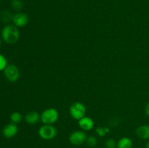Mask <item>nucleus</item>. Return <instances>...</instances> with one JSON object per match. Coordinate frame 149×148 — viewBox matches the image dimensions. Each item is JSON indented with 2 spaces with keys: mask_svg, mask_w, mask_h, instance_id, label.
Here are the masks:
<instances>
[{
  "mask_svg": "<svg viewBox=\"0 0 149 148\" xmlns=\"http://www.w3.org/2000/svg\"><path fill=\"white\" fill-rule=\"evenodd\" d=\"M1 39L8 44H15L20 39L18 28L13 24H7L3 27L1 31Z\"/></svg>",
  "mask_w": 149,
  "mask_h": 148,
  "instance_id": "f257e3e1",
  "label": "nucleus"
},
{
  "mask_svg": "<svg viewBox=\"0 0 149 148\" xmlns=\"http://www.w3.org/2000/svg\"><path fill=\"white\" fill-rule=\"evenodd\" d=\"M59 118V113L55 108L50 107L44 110L40 115V120L44 124L53 125Z\"/></svg>",
  "mask_w": 149,
  "mask_h": 148,
  "instance_id": "f03ea898",
  "label": "nucleus"
},
{
  "mask_svg": "<svg viewBox=\"0 0 149 148\" xmlns=\"http://www.w3.org/2000/svg\"><path fill=\"white\" fill-rule=\"evenodd\" d=\"M86 113H87V109L85 105L80 102H76L73 103L69 108V113L71 116L77 120L84 117Z\"/></svg>",
  "mask_w": 149,
  "mask_h": 148,
  "instance_id": "7ed1b4c3",
  "label": "nucleus"
},
{
  "mask_svg": "<svg viewBox=\"0 0 149 148\" xmlns=\"http://www.w3.org/2000/svg\"><path fill=\"white\" fill-rule=\"evenodd\" d=\"M57 129L52 125L44 124L38 131V134L41 139L44 140H51L57 136Z\"/></svg>",
  "mask_w": 149,
  "mask_h": 148,
  "instance_id": "20e7f679",
  "label": "nucleus"
},
{
  "mask_svg": "<svg viewBox=\"0 0 149 148\" xmlns=\"http://www.w3.org/2000/svg\"><path fill=\"white\" fill-rule=\"evenodd\" d=\"M87 139V136L85 131L82 130H78L73 131L70 134L68 140L71 145H74V146H80L85 143Z\"/></svg>",
  "mask_w": 149,
  "mask_h": 148,
  "instance_id": "39448f33",
  "label": "nucleus"
},
{
  "mask_svg": "<svg viewBox=\"0 0 149 148\" xmlns=\"http://www.w3.org/2000/svg\"><path fill=\"white\" fill-rule=\"evenodd\" d=\"M4 75L10 82H16L20 78V71L15 65H7L4 70Z\"/></svg>",
  "mask_w": 149,
  "mask_h": 148,
  "instance_id": "423d86ee",
  "label": "nucleus"
},
{
  "mask_svg": "<svg viewBox=\"0 0 149 148\" xmlns=\"http://www.w3.org/2000/svg\"><path fill=\"white\" fill-rule=\"evenodd\" d=\"M13 25L17 28H22L26 26L29 22V17L26 13L23 12H18L15 14L13 15Z\"/></svg>",
  "mask_w": 149,
  "mask_h": 148,
  "instance_id": "0eeeda50",
  "label": "nucleus"
},
{
  "mask_svg": "<svg viewBox=\"0 0 149 148\" xmlns=\"http://www.w3.org/2000/svg\"><path fill=\"white\" fill-rule=\"evenodd\" d=\"M18 132V127L17 124L10 123L5 125L2 129V135L7 139H12L17 135Z\"/></svg>",
  "mask_w": 149,
  "mask_h": 148,
  "instance_id": "6e6552de",
  "label": "nucleus"
},
{
  "mask_svg": "<svg viewBox=\"0 0 149 148\" xmlns=\"http://www.w3.org/2000/svg\"><path fill=\"white\" fill-rule=\"evenodd\" d=\"M78 125L82 131H88L94 128L95 123L93 118L88 116H84L78 120Z\"/></svg>",
  "mask_w": 149,
  "mask_h": 148,
  "instance_id": "1a4fd4ad",
  "label": "nucleus"
},
{
  "mask_svg": "<svg viewBox=\"0 0 149 148\" xmlns=\"http://www.w3.org/2000/svg\"><path fill=\"white\" fill-rule=\"evenodd\" d=\"M137 136L143 140H149V125L144 124L138 126L136 129Z\"/></svg>",
  "mask_w": 149,
  "mask_h": 148,
  "instance_id": "9d476101",
  "label": "nucleus"
},
{
  "mask_svg": "<svg viewBox=\"0 0 149 148\" xmlns=\"http://www.w3.org/2000/svg\"><path fill=\"white\" fill-rule=\"evenodd\" d=\"M24 119L25 121L27 123H29V124H36L40 120V115L36 111H30L26 113Z\"/></svg>",
  "mask_w": 149,
  "mask_h": 148,
  "instance_id": "9b49d317",
  "label": "nucleus"
},
{
  "mask_svg": "<svg viewBox=\"0 0 149 148\" xmlns=\"http://www.w3.org/2000/svg\"><path fill=\"white\" fill-rule=\"evenodd\" d=\"M132 147H133V142L132 139L125 136L119 139V140L118 141L116 148H132Z\"/></svg>",
  "mask_w": 149,
  "mask_h": 148,
  "instance_id": "f8f14e48",
  "label": "nucleus"
},
{
  "mask_svg": "<svg viewBox=\"0 0 149 148\" xmlns=\"http://www.w3.org/2000/svg\"><path fill=\"white\" fill-rule=\"evenodd\" d=\"M13 15L10 11L7 10H4L0 13V20L4 24L7 25L13 20Z\"/></svg>",
  "mask_w": 149,
  "mask_h": 148,
  "instance_id": "ddd939ff",
  "label": "nucleus"
},
{
  "mask_svg": "<svg viewBox=\"0 0 149 148\" xmlns=\"http://www.w3.org/2000/svg\"><path fill=\"white\" fill-rule=\"evenodd\" d=\"M10 5L12 9L17 12H21L22 9L23 8V3L22 0H12Z\"/></svg>",
  "mask_w": 149,
  "mask_h": 148,
  "instance_id": "4468645a",
  "label": "nucleus"
},
{
  "mask_svg": "<svg viewBox=\"0 0 149 148\" xmlns=\"http://www.w3.org/2000/svg\"><path fill=\"white\" fill-rule=\"evenodd\" d=\"M22 118H23V117H22L21 113H19V112H13V113H11V115L10 116L11 123H15V124L20 123L22 120Z\"/></svg>",
  "mask_w": 149,
  "mask_h": 148,
  "instance_id": "2eb2a0df",
  "label": "nucleus"
},
{
  "mask_svg": "<svg viewBox=\"0 0 149 148\" xmlns=\"http://www.w3.org/2000/svg\"><path fill=\"white\" fill-rule=\"evenodd\" d=\"M86 142H87V145L89 147H95L97 145V139L95 136H93L92 135V136H87Z\"/></svg>",
  "mask_w": 149,
  "mask_h": 148,
  "instance_id": "dca6fc26",
  "label": "nucleus"
},
{
  "mask_svg": "<svg viewBox=\"0 0 149 148\" xmlns=\"http://www.w3.org/2000/svg\"><path fill=\"white\" fill-rule=\"evenodd\" d=\"M7 65H8V63H7V58L2 54H0V72L4 71Z\"/></svg>",
  "mask_w": 149,
  "mask_h": 148,
  "instance_id": "f3484780",
  "label": "nucleus"
},
{
  "mask_svg": "<svg viewBox=\"0 0 149 148\" xmlns=\"http://www.w3.org/2000/svg\"><path fill=\"white\" fill-rule=\"evenodd\" d=\"M105 145H106V148H116L117 142H116L113 139L110 138V139H108L107 140H106Z\"/></svg>",
  "mask_w": 149,
  "mask_h": 148,
  "instance_id": "a211bd4d",
  "label": "nucleus"
},
{
  "mask_svg": "<svg viewBox=\"0 0 149 148\" xmlns=\"http://www.w3.org/2000/svg\"><path fill=\"white\" fill-rule=\"evenodd\" d=\"M95 132L97 136H100V137H103L107 134L105 127H103V126H97L95 129Z\"/></svg>",
  "mask_w": 149,
  "mask_h": 148,
  "instance_id": "6ab92c4d",
  "label": "nucleus"
},
{
  "mask_svg": "<svg viewBox=\"0 0 149 148\" xmlns=\"http://www.w3.org/2000/svg\"><path fill=\"white\" fill-rule=\"evenodd\" d=\"M145 112H146V115L149 117V102L146 104V106Z\"/></svg>",
  "mask_w": 149,
  "mask_h": 148,
  "instance_id": "aec40b11",
  "label": "nucleus"
},
{
  "mask_svg": "<svg viewBox=\"0 0 149 148\" xmlns=\"http://www.w3.org/2000/svg\"><path fill=\"white\" fill-rule=\"evenodd\" d=\"M146 148H149V140H148L146 143Z\"/></svg>",
  "mask_w": 149,
  "mask_h": 148,
  "instance_id": "412c9836",
  "label": "nucleus"
},
{
  "mask_svg": "<svg viewBox=\"0 0 149 148\" xmlns=\"http://www.w3.org/2000/svg\"><path fill=\"white\" fill-rule=\"evenodd\" d=\"M1 41H2V39H1V38H0V47H1Z\"/></svg>",
  "mask_w": 149,
  "mask_h": 148,
  "instance_id": "4be33fe9",
  "label": "nucleus"
},
{
  "mask_svg": "<svg viewBox=\"0 0 149 148\" xmlns=\"http://www.w3.org/2000/svg\"><path fill=\"white\" fill-rule=\"evenodd\" d=\"M0 3H1V0H0Z\"/></svg>",
  "mask_w": 149,
  "mask_h": 148,
  "instance_id": "5701e85b",
  "label": "nucleus"
}]
</instances>
